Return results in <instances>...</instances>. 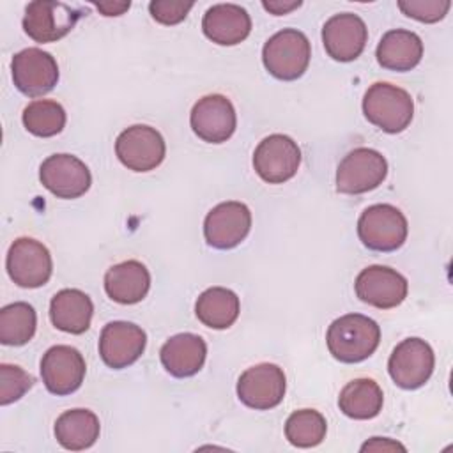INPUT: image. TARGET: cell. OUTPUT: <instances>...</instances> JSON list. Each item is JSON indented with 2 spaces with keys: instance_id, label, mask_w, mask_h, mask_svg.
<instances>
[{
  "instance_id": "1",
  "label": "cell",
  "mask_w": 453,
  "mask_h": 453,
  "mask_svg": "<svg viewBox=\"0 0 453 453\" xmlns=\"http://www.w3.org/2000/svg\"><path fill=\"white\" fill-rule=\"evenodd\" d=\"M380 342L379 324L361 313H347L331 322L326 343L331 356L342 363H359L370 357Z\"/></svg>"
},
{
  "instance_id": "2",
  "label": "cell",
  "mask_w": 453,
  "mask_h": 453,
  "mask_svg": "<svg viewBox=\"0 0 453 453\" xmlns=\"http://www.w3.org/2000/svg\"><path fill=\"white\" fill-rule=\"evenodd\" d=\"M363 113L379 129L386 133H402L414 117V103L407 90L379 81L373 83L363 97Z\"/></svg>"
},
{
  "instance_id": "3",
  "label": "cell",
  "mask_w": 453,
  "mask_h": 453,
  "mask_svg": "<svg viewBox=\"0 0 453 453\" xmlns=\"http://www.w3.org/2000/svg\"><path fill=\"white\" fill-rule=\"evenodd\" d=\"M311 46L308 37L297 28H283L269 37L262 50V62L269 74L292 81L304 74L310 65Z\"/></svg>"
},
{
  "instance_id": "4",
  "label": "cell",
  "mask_w": 453,
  "mask_h": 453,
  "mask_svg": "<svg viewBox=\"0 0 453 453\" xmlns=\"http://www.w3.org/2000/svg\"><path fill=\"white\" fill-rule=\"evenodd\" d=\"M409 225L400 209L389 203L366 207L357 219V235L372 251H395L407 239Z\"/></svg>"
},
{
  "instance_id": "5",
  "label": "cell",
  "mask_w": 453,
  "mask_h": 453,
  "mask_svg": "<svg viewBox=\"0 0 453 453\" xmlns=\"http://www.w3.org/2000/svg\"><path fill=\"white\" fill-rule=\"evenodd\" d=\"M388 175L386 157L373 149L350 150L336 168V189L345 195H361L379 188Z\"/></svg>"
},
{
  "instance_id": "6",
  "label": "cell",
  "mask_w": 453,
  "mask_h": 453,
  "mask_svg": "<svg viewBox=\"0 0 453 453\" xmlns=\"http://www.w3.org/2000/svg\"><path fill=\"white\" fill-rule=\"evenodd\" d=\"M119 161L133 172H149L159 166L166 154L161 133L150 126L136 124L124 129L115 140Z\"/></svg>"
},
{
  "instance_id": "7",
  "label": "cell",
  "mask_w": 453,
  "mask_h": 453,
  "mask_svg": "<svg viewBox=\"0 0 453 453\" xmlns=\"http://www.w3.org/2000/svg\"><path fill=\"white\" fill-rule=\"evenodd\" d=\"M5 267L11 280L18 287L37 288L50 280L53 262L48 248L42 242L32 237H19L7 251Z\"/></svg>"
},
{
  "instance_id": "8",
  "label": "cell",
  "mask_w": 453,
  "mask_h": 453,
  "mask_svg": "<svg viewBox=\"0 0 453 453\" xmlns=\"http://www.w3.org/2000/svg\"><path fill=\"white\" fill-rule=\"evenodd\" d=\"M434 365V350L425 340L405 338L393 349L388 372L402 389H418L430 379Z\"/></svg>"
},
{
  "instance_id": "9",
  "label": "cell",
  "mask_w": 453,
  "mask_h": 453,
  "mask_svg": "<svg viewBox=\"0 0 453 453\" xmlns=\"http://www.w3.org/2000/svg\"><path fill=\"white\" fill-rule=\"evenodd\" d=\"M80 11L53 0L30 2L23 16V30L35 42H55L78 23Z\"/></svg>"
},
{
  "instance_id": "10",
  "label": "cell",
  "mask_w": 453,
  "mask_h": 453,
  "mask_svg": "<svg viewBox=\"0 0 453 453\" xmlns=\"http://www.w3.org/2000/svg\"><path fill=\"white\" fill-rule=\"evenodd\" d=\"M301 150L287 134H269L253 152V168L269 184H283L297 173Z\"/></svg>"
},
{
  "instance_id": "11",
  "label": "cell",
  "mask_w": 453,
  "mask_h": 453,
  "mask_svg": "<svg viewBox=\"0 0 453 453\" xmlns=\"http://www.w3.org/2000/svg\"><path fill=\"white\" fill-rule=\"evenodd\" d=\"M287 389L283 370L273 363H260L244 370L237 380L239 400L255 411H269L281 403Z\"/></svg>"
},
{
  "instance_id": "12",
  "label": "cell",
  "mask_w": 453,
  "mask_h": 453,
  "mask_svg": "<svg viewBox=\"0 0 453 453\" xmlns=\"http://www.w3.org/2000/svg\"><path fill=\"white\" fill-rule=\"evenodd\" d=\"M11 71L16 88L28 97L48 94L58 81L57 60L39 48H27L16 53Z\"/></svg>"
},
{
  "instance_id": "13",
  "label": "cell",
  "mask_w": 453,
  "mask_h": 453,
  "mask_svg": "<svg viewBox=\"0 0 453 453\" xmlns=\"http://www.w3.org/2000/svg\"><path fill=\"white\" fill-rule=\"evenodd\" d=\"M251 228V212L241 202H221L212 207L203 221V237L216 250L241 244Z\"/></svg>"
},
{
  "instance_id": "14",
  "label": "cell",
  "mask_w": 453,
  "mask_h": 453,
  "mask_svg": "<svg viewBox=\"0 0 453 453\" xmlns=\"http://www.w3.org/2000/svg\"><path fill=\"white\" fill-rule=\"evenodd\" d=\"M42 186L57 198H78L90 188L92 177L87 165L73 154L48 156L39 168Z\"/></svg>"
},
{
  "instance_id": "15",
  "label": "cell",
  "mask_w": 453,
  "mask_h": 453,
  "mask_svg": "<svg viewBox=\"0 0 453 453\" xmlns=\"http://www.w3.org/2000/svg\"><path fill=\"white\" fill-rule=\"evenodd\" d=\"M356 296L379 310H389L403 303L407 297V280L396 269L388 265L365 267L354 283Z\"/></svg>"
},
{
  "instance_id": "16",
  "label": "cell",
  "mask_w": 453,
  "mask_h": 453,
  "mask_svg": "<svg viewBox=\"0 0 453 453\" xmlns=\"http://www.w3.org/2000/svg\"><path fill=\"white\" fill-rule=\"evenodd\" d=\"M85 359L71 345H55L41 359V377L46 389L57 396L74 393L85 379Z\"/></svg>"
},
{
  "instance_id": "17",
  "label": "cell",
  "mask_w": 453,
  "mask_h": 453,
  "mask_svg": "<svg viewBox=\"0 0 453 453\" xmlns=\"http://www.w3.org/2000/svg\"><path fill=\"white\" fill-rule=\"evenodd\" d=\"M189 124L193 133L203 142L223 143L234 134L237 115L228 97L221 94H209L195 103Z\"/></svg>"
},
{
  "instance_id": "18",
  "label": "cell",
  "mask_w": 453,
  "mask_h": 453,
  "mask_svg": "<svg viewBox=\"0 0 453 453\" xmlns=\"http://www.w3.org/2000/svg\"><path fill=\"white\" fill-rule=\"evenodd\" d=\"M145 331L126 320H115L103 327L99 336V356L106 366L122 370L133 365L145 350Z\"/></svg>"
},
{
  "instance_id": "19",
  "label": "cell",
  "mask_w": 453,
  "mask_h": 453,
  "mask_svg": "<svg viewBox=\"0 0 453 453\" xmlns=\"http://www.w3.org/2000/svg\"><path fill=\"white\" fill-rule=\"evenodd\" d=\"M368 41V28L365 21L352 12L331 16L322 27V42L326 53L338 62L356 60Z\"/></svg>"
},
{
  "instance_id": "20",
  "label": "cell",
  "mask_w": 453,
  "mask_h": 453,
  "mask_svg": "<svg viewBox=\"0 0 453 453\" xmlns=\"http://www.w3.org/2000/svg\"><path fill=\"white\" fill-rule=\"evenodd\" d=\"M202 30L212 42L234 46L250 35L251 18L248 11L237 4H216L203 14Z\"/></svg>"
},
{
  "instance_id": "21",
  "label": "cell",
  "mask_w": 453,
  "mask_h": 453,
  "mask_svg": "<svg viewBox=\"0 0 453 453\" xmlns=\"http://www.w3.org/2000/svg\"><path fill=\"white\" fill-rule=\"evenodd\" d=\"M207 345L202 336L193 333H179L165 342L159 350L165 370L177 377H191L200 372L205 363Z\"/></svg>"
},
{
  "instance_id": "22",
  "label": "cell",
  "mask_w": 453,
  "mask_h": 453,
  "mask_svg": "<svg viewBox=\"0 0 453 453\" xmlns=\"http://www.w3.org/2000/svg\"><path fill=\"white\" fill-rule=\"evenodd\" d=\"M150 288L149 269L138 260H126L111 265L104 274L108 297L120 304L140 303Z\"/></svg>"
},
{
  "instance_id": "23",
  "label": "cell",
  "mask_w": 453,
  "mask_h": 453,
  "mask_svg": "<svg viewBox=\"0 0 453 453\" xmlns=\"http://www.w3.org/2000/svg\"><path fill=\"white\" fill-rule=\"evenodd\" d=\"M94 304L90 297L78 288H64L51 297L50 319L51 324L71 334H81L90 327Z\"/></svg>"
},
{
  "instance_id": "24",
  "label": "cell",
  "mask_w": 453,
  "mask_h": 453,
  "mask_svg": "<svg viewBox=\"0 0 453 453\" xmlns=\"http://www.w3.org/2000/svg\"><path fill=\"white\" fill-rule=\"evenodd\" d=\"M377 62L389 71H411L423 57V42L418 34L403 28L389 30L382 35L375 51Z\"/></svg>"
},
{
  "instance_id": "25",
  "label": "cell",
  "mask_w": 453,
  "mask_h": 453,
  "mask_svg": "<svg viewBox=\"0 0 453 453\" xmlns=\"http://www.w3.org/2000/svg\"><path fill=\"white\" fill-rule=\"evenodd\" d=\"M99 419L88 409L65 411L55 421V437L58 444L71 451L90 448L99 439Z\"/></svg>"
},
{
  "instance_id": "26",
  "label": "cell",
  "mask_w": 453,
  "mask_h": 453,
  "mask_svg": "<svg viewBox=\"0 0 453 453\" xmlns=\"http://www.w3.org/2000/svg\"><path fill=\"white\" fill-rule=\"evenodd\" d=\"M241 311V303L235 292L225 287H211L203 290L195 304L198 320L212 329L230 327Z\"/></svg>"
},
{
  "instance_id": "27",
  "label": "cell",
  "mask_w": 453,
  "mask_h": 453,
  "mask_svg": "<svg viewBox=\"0 0 453 453\" xmlns=\"http://www.w3.org/2000/svg\"><path fill=\"white\" fill-rule=\"evenodd\" d=\"M384 395L373 379L350 380L338 396L340 411L352 419H372L382 411Z\"/></svg>"
},
{
  "instance_id": "28",
  "label": "cell",
  "mask_w": 453,
  "mask_h": 453,
  "mask_svg": "<svg viewBox=\"0 0 453 453\" xmlns=\"http://www.w3.org/2000/svg\"><path fill=\"white\" fill-rule=\"evenodd\" d=\"M37 326L35 310L23 301L0 310V342L4 345H25L32 340Z\"/></svg>"
},
{
  "instance_id": "29",
  "label": "cell",
  "mask_w": 453,
  "mask_h": 453,
  "mask_svg": "<svg viewBox=\"0 0 453 453\" xmlns=\"http://www.w3.org/2000/svg\"><path fill=\"white\" fill-rule=\"evenodd\" d=\"M23 126L28 133L50 138L58 134L65 126V110L51 99H37L23 110Z\"/></svg>"
},
{
  "instance_id": "30",
  "label": "cell",
  "mask_w": 453,
  "mask_h": 453,
  "mask_svg": "<svg viewBox=\"0 0 453 453\" xmlns=\"http://www.w3.org/2000/svg\"><path fill=\"white\" fill-rule=\"evenodd\" d=\"M326 418L315 409H301L288 416L285 423V437L292 446L313 448L326 437Z\"/></svg>"
},
{
  "instance_id": "31",
  "label": "cell",
  "mask_w": 453,
  "mask_h": 453,
  "mask_svg": "<svg viewBox=\"0 0 453 453\" xmlns=\"http://www.w3.org/2000/svg\"><path fill=\"white\" fill-rule=\"evenodd\" d=\"M34 386V377L16 365H0V403L9 405L19 400Z\"/></svg>"
},
{
  "instance_id": "32",
  "label": "cell",
  "mask_w": 453,
  "mask_h": 453,
  "mask_svg": "<svg viewBox=\"0 0 453 453\" xmlns=\"http://www.w3.org/2000/svg\"><path fill=\"white\" fill-rule=\"evenodd\" d=\"M398 7L405 16L414 18L421 23H435L448 14L451 2L449 0H400Z\"/></svg>"
},
{
  "instance_id": "33",
  "label": "cell",
  "mask_w": 453,
  "mask_h": 453,
  "mask_svg": "<svg viewBox=\"0 0 453 453\" xmlns=\"http://www.w3.org/2000/svg\"><path fill=\"white\" fill-rule=\"evenodd\" d=\"M191 7H193V2L154 0L149 4V12L161 25H177L188 16Z\"/></svg>"
},
{
  "instance_id": "34",
  "label": "cell",
  "mask_w": 453,
  "mask_h": 453,
  "mask_svg": "<svg viewBox=\"0 0 453 453\" xmlns=\"http://www.w3.org/2000/svg\"><path fill=\"white\" fill-rule=\"evenodd\" d=\"M395 451V449H400V451H405V446H402L400 442L396 441H391V439H386V437H372V441L365 442L361 446V451Z\"/></svg>"
},
{
  "instance_id": "35",
  "label": "cell",
  "mask_w": 453,
  "mask_h": 453,
  "mask_svg": "<svg viewBox=\"0 0 453 453\" xmlns=\"http://www.w3.org/2000/svg\"><path fill=\"white\" fill-rule=\"evenodd\" d=\"M264 9L269 11L274 16H281V14H288L290 11L301 7V2H281V0H273V2H262Z\"/></svg>"
},
{
  "instance_id": "36",
  "label": "cell",
  "mask_w": 453,
  "mask_h": 453,
  "mask_svg": "<svg viewBox=\"0 0 453 453\" xmlns=\"http://www.w3.org/2000/svg\"><path fill=\"white\" fill-rule=\"evenodd\" d=\"M129 2H99L96 4V7L99 9V12H103L104 16H120L129 9Z\"/></svg>"
}]
</instances>
